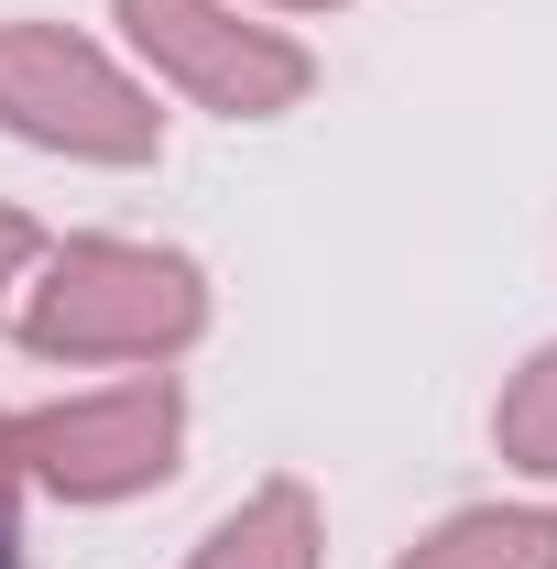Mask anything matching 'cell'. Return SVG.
Segmentation results:
<instances>
[{"label": "cell", "instance_id": "cell-1", "mask_svg": "<svg viewBox=\"0 0 557 569\" xmlns=\"http://www.w3.org/2000/svg\"><path fill=\"white\" fill-rule=\"evenodd\" d=\"M209 329V274L164 241L88 230L22 274V351L33 361H175Z\"/></svg>", "mask_w": 557, "mask_h": 569}, {"label": "cell", "instance_id": "cell-2", "mask_svg": "<svg viewBox=\"0 0 557 569\" xmlns=\"http://www.w3.org/2000/svg\"><path fill=\"white\" fill-rule=\"evenodd\" d=\"M0 132L67 164H153L164 110L110 44L67 22H0Z\"/></svg>", "mask_w": 557, "mask_h": 569}, {"label": "cell", "instance_id": "cell-3", "mask_svg": "<svg viewBox=\"0 0 557 569\" xmlns=\"http://www.w3.org/2000/svg\"><path fill=\"white\" fill-rule=\"evenodd\" d=\"M110 11H121V44L153 67V88L219 121H284L317 88V56L284 22H252L241 0H110Z\"/></svg>", "mask_w": 557, "mask_h": 569}, {"label": "cell", "instance_id": "cell-4", "mask_svg": "<svg viewBox=\"0 0 557 569\" xmlns=\"http://www.w3.org/2000/svg\"><path fill=\"white\" fill-rule=\"evenodd\" d=\"M186 460V395L175 372H132V383H99L67 406H33L22 417V482L55 503H132L164 493Z\"/></svg>", "mask_w": 557, "mask_h": 569}, {"label": "cell", "instance_id": "cell-5", "mask_svg": "<svg viewBox=\"0 0 557 569\" xmlns=\"http://www.w3.org/2000/svg\"><path fill=\"white\" fill-rule=\"evenodd\" d=\"M317 559H328V515H317V493H306L295 471H274V482H252V493L198 537L186 569H317Z\"/></svg>", "mask_w": 557, "mask_h": 569}, {"label": "cell", "instance_id": "cell-6", "mask_svg": "<svg viewBox=\"0 0 557 569\" xmlns=\"http://www.w3.org/2000/svg\"><path fill=\"white\" fill-rule=\"evenodd\" d=\"M394 569H557V503H459Z\"/></svg>", "mask_w": 557, "mask_h": 569}, {"label": "cell", "instance_id": "cell-7", "mask_svg": "<svg viewBox=\"0 0 557 569\" xmlns=\"http://www.w3.org/2000/svg\"><path fill=\"white\" fill-rule=\"evenodd\" d=\"M492 449L514 460V471H536V482H557V340L514 383H503V406H492Z\"/></svg>", "mask_w": 557, "mask_h": 569}, {"label": "cell", "instance_id": "cell-8", "mask_svg": "<svg viewBox=\"0 0 557 569\" xmlns=\"http://www.w3.org/2000/svg\"><path fill=\"white\" fill-rule=\"evenodd\" d=\"M33 263H44V230H33V219L0 198V307H11V284L33 274Z\"/></svg>", "mask_w": 557, "mask_h": 569}, {"label": "cell", "instance_id": "cell-9", "mask_svg": "<svg viewBox=\"0 0 557 569\" xmlns=\"http://www.w3.org/2000/svg\"><path fill=\"white\" fill-rule=\"evenodd\" d=\"M22 493H33V482H22V417H0V526H11Z\"/></svg>", "mask_w": 557, "mask_h": 569}, {"label": "cell", "instance_id": "cell-10", "mask_svg": "<svg viewBox=\"0 0 557 569\" xmlns=\"http://www.w3.org/2000/svg\"><path fill=\"white\" fill-rule=\"evenodd\" d=\"M263 11H340V0H263Z\"/></svg>", "mask_w": 557, "mask_h": 569}, {"label": "cell", "instance_id": "cell-11", "mask_svg": "<svg viewBox=\"0 0 557 569\" xmlns=\"http://www.w3.org/2000/svg\"><path fill=\"white\" fill-rule=\"evenodd\" d=\"M0 569H22V559H11V526H0Z\"/></svg>", "mask_w": 557, "mask_h": 569}]
</instances>
